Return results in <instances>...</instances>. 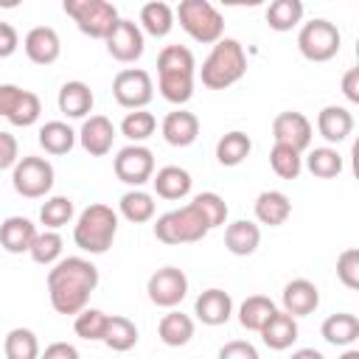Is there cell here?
<instances>
[{
	"instance_id": "obj_42",
	"label": "cell",
	"mask_w": 359,
	"mask_h": 359,
	"mask_svg": "<svg viewBox=\"0 0 359 359\" xmlns=\"http://www.w3.org/2000/svg\"><path fill=\"white\" fill-rule=\"evenodd\" d=\"M76 216V208H73V199L70 196H50L42 202L39 208V222L50 230H59L65 224H70Z\"/></svg>"
},
{
	"instance_id": "obj_38",
	"label": "cell",
	"mask_w": 359,
	"mask_h": 359,
	"mask_svg": "<svg viewBox=\"0 0 359 359\" xmlns=\"http://www.w3.org/2000/svg\"><path fill=\"white\" fill-rule=\"evenodd\" d=\"M269 165L280 180H297L303 171V151L275 140V146L269 151Z\"/></svg>"
},
{
	"instance_id": "obj_9",
	"label": "cell",
	"mask_w": 359,
	"mask_h": 359,
	"mask_svg": "<svg viewBox=\"0 0 359 359\" xmlns=\"http://www.w3.org/2000/svg\"><path fill=\"white\" fill-rule=\"evenodd\" d=\"M53 180H56V171H53L50 160L36 157V154L20 157L14 163V168H11V185L25 199H42V196H48L50 188H53Z\"/></svg>"
},
{
	"instance_id": "obj_45",
	"label": "cell",
	"mask_w": 359,
	"mask_h": 359,
	"mask_svg": "<svg viewBox=\"0 0 359 359\" xmlns=\"http://www.w3.org/2000/svg\"><path fill=\"white\" fill-rule=\"evenodd\" d=\"M337 278L345 289L356 292L359 289V250L356 247H348L339 252L337 258Z\"/></svg>"
},
{
	"instance_id": "obj_3",
	"label": "cell",
	"mask_w": 359,
	"mask_h": 359,
	"mask_svg": "<svg viewBox=\"0 0 359 359\" xmlns=\"http://www.w3.org/2000/svg\"><path fill=\"white\" fill-rule=\"evenodd\" d=\"M247 73V53L244 45L233 36H222L213 42L208 59L199 67V79L208 90H227L241 81Z\"/></svg>"
},
{
	"instance_id": "obj_51",
	"label": "cell",
	"mask_w": 359,
	"mask_h": 359,
	"mask_svg": "<svg viewBox=\"0 0 359 359\" xmlns=\"http://www.w3.org/2000/svg\"><path fill=\"white\" fill-rule=\"evenodd\" d=\"M222 6H233V8H255V6H261L264 0H219Z\"/></svg>"
},
{
	"instance_id": "obj_5",
	"label": "cell",
	"mask_w": 359,
	"mask_h": 359,
	"mask_svg": "<svg viewBox=\"0 0 359 359\" xmlns=\"http://www.w3.org/2000/svg\"><path fill=\"white\" fill-rule=\"evenodd\" d=\"M210 233V224L199 205L191 199L182 208H174L154 222V238L163 244H196Z\"/></svg>"
},
{
	"instance_id": "obj_53",
	"label": "cell",
	"mask_w": 359,
	"mask_h": 359,
	"mask_svg": "<svg viewBox=\"0 0 359 359\" xmlns=\"http://www.w3.org/2000/svg\"><path fill=\"white\" fill-rule=\"evenodd\" d=\"M22 0H0V8H17Z\"/></svg>"
},
{
	"instance_id": "obj_18",
	"label": "cell",
	"mask_w": 359,
	"mask_h": 359,
	"mask_svg": "<svg viewBox=\"0 0 359 359\" xmlns=\"http://www.w3.org/2000/svg\"><path fill=\"white\" fill-rule=\"evenodd\" d=\"M280 306L283 311H289L292 317H306L314 314L320 306V289L309 280V278H294L283 286L280 292Z\"/></svg>"
},
{
	"instance_id": "obj_32",
	"label": "cell",
	"mask_w": 359,
	"mask_h": 359,
	"mask_svg": "<svg viewBox=\"0 0 359 359\" xmlns=\"http://www.w3.org/2000/svg\"><path fill=\"white\" fill-rule=\"evenodd\" d=\"M250 151H252V140H250V135L241 132V129L224 132V135L219 137V143H216V160H219L222 165H227V168L241 165V163L250 157Z\"/></svg>"
},
{
	"instance_id": "obj_49",
	"label": "cell",
	"mask_w": 359,
	"mask_h": 359,
	"mask_svg": "<svg viewBox=\"0 0 359 359\" xmlns=\"http://www.w3.org/2000/svg\"><path fill=\"white\" fill-rule=\"evenodd\" d=\"M342 93L351 104H359V67H348L342 76Z\"/></svg>"
},
{
	"instance_id": "obj_7",
	"label": "cell",
	"mask_w": 359,
	"mask_h": 359,
	"mask_svg": "<svg viewBox=\"0 0 359 359\" xmlns=\"http://www.w3.org/2000/svg\"><path fill=\"white\" fill-rule=\"evenodd\" d=\"M62 8L90 39H104L118 20V8L109 0H62Z\"/></svg>"
},
{
	"instance_id": "obj_28",
	"label": "cell",
	"mask_w": 359,
	"mask_h": 359,
	"mask_svg": "<svg viewBox=\"0 0 359 359\" xmlns=\"http://www.w3.org/2000/svg\"><path fill=\"white\" fill-rule=\"evenodd\" d=\"M320 334H323V339L328 345L345 348V345H351V342L359 339V317L356 314H348V311H337V314H331V317L323 320Z\"/></svg>"
},
{
	"instance_id": "obj_50",
	"label": "cell",
	"mask_w": 359,
	"mask_h": 359,
	"mask_svg": "<svg viewBox=\"0 0 359 359\" xmlns=\"http://www.w3.org/2000/svg\"><path fill=\"white\" fill-rule=\"evenodd\" d=\"M42 353H45V359H56V356H62V359H76V356H79L76 345H67V342H53V345H48Z\"/></svg>"
},
{
	"instance_id": "obj_30",
	"label": "cell",
	"mask_w": 359,
	"mask_h": 359,
	"mask_svg": "<svg viewBox=\"0 0 359 359\" xmlns=\"http://www.w3.org/2000/svg\"><path fill=\"white\" fill-rule=\"evenodd\" d=\"M157 334H160L163 345H168V348H182V345H188L191 337H194V320H191L188 314L177 311V306H174V309H168V314L160 317Z\"/></svg>"
},
{
	"instance_id": "obj_39",
	"label": "cell",
	"mask_w": 359,
	"mask_h": 359,
	"mask_svg": "<svg viewBox=\"0 0 359 359\" xmlns=\"http://www.w3.org/2000/svg\"><path fill=\"white\" fill-rule=\"evenodd\" d=\"M28 255H31L34 264H42V266L56 264V261L62 258V236H59L56 230H50V227H45L42 233L36 230Z\"/></svg>"
},
{
	"instance_id": "obj_16",
	"label": "cell",
	"mask_w": 359,
	"mask_h": 359,
	"mask_svg": "<svg viewBox=\"0 0 359 359\" xmlns=\"http://www.w3.org/2000/svg\"><path fill=\"white\" fill-rule=\"evenodd\" d=\"M81 149L90 157H104L112 151V140H115V123L107 115H90L84 118L81 129L76 132Z\"/></svg>"
},
{
	"instance_id": "obj_41",
	"label": "cell",
	"mask_w": 359,
	"mask_h": 359,
	"mask_svg": "<svg viewBox=\"0 0 359 359\" xmlns=\"http://www.w3.org/2000/svg\"><path fill=\"white\" fill-rule=\"evenodd\" d=\"M154 129H157V118H154L146 107H140V109H129L126 118L121 121V135L129 137L132 143H143V140H149V137L154 135Z\"/></svg>"
},
{
	"instance_id": "obj_22",
	"label": "cell",
	"mask_w": 359,
	"mask_h": 359,
	"mask_svg": "<svg viewBox=\"0 0 359 359\" xmlns=\"http://www.w3.org/2000/svg\"><path fill=\"white\" fill-rule=\"evenodd\" d=\"M56 104H59V112L65 118H87L93 112V104H95V95L90 90V84L84 81H65L59 95H56Z\"/></svg>"
},
{
	"instance_id": "obj_17",
	"label": "cell",
	"mask_w": 359,
	"mask_h": 359,
	"mask_svg": "<svg viewBox=\"0 0 359 359\" xmlns=\"http://www.w3.org/2000/svg\"><path fill=\"white\" fill-rule=\"evenodd\" d=\"M22 50H25V56H28L34 65L48 67V65H53V62L62 56V39H59L56 28H50V25H36V28H31V31L25 34Z\"/></svg>"
},
{
	"instance_id": "obj_11",
	"label": "cell",
	"mask_w": 359,
	"mask_h": 359,
	"mask_svg": "<svg viewBox=\"0 0 359 359\" xmlns=\"http://www.w3.org/2000/svg\"><path fill=\"white\" fill-rule=\"evenodd\" d=\"M112 168H115V177L123 182V185H132V188H140L151 180L154 174V154L149 146L143 143H129L123 146L115 160H112Z\"/></svg>"
},
{
	"instance_id": "obj_29",
	"label": "cell",
	"mask_w": 359,
	"mask_h": 359,
	"mask_svg": "<svg viewBox=\"0 0 359 359\" xmlns=\"http://www.w3.org/2000/svg\"><path fill=\"white\" fill-rule=\"evenodd\" d=\"M174 8L168 6V3H163V0H149L143 8H140V28H143V34H149V36H154V39H163V36H168L171 34V28H174Z\"/></svg>"
},
{
	"instance_id": "obj_47",
	"label": "cell",
	"mask_w": 359,
	"mask_h": 359,
	"mask_svg": "<svg viewBox=\"0 0 359 359\" xmlns=\"http://www.w3.org/2000/svg\"><path fill=\"white\" fill-rule=\"evenodd\" d=\"M219 359H258V351L250 342L233 339V342H227V345L219 348Z\"/></svg>"
},
{
	"instance_id": "obj_1",
	"label": "cell",
	"mask_w": 359,
	"mask_h": 359,
	"mask_svg": "<svg viewBox=\"0 0 359 359\" xmlns=\"http://www.w3.org/2000/svg\"><path fill=\"white\" fill-rule=\"evenodd\" d=\"M98 289V266L81 255H67L50 264L48 269V297L56 314L76 317L90 294Z\"/></svg>"
},
{
	"instance_id": "obj_46",
	"label": "cell",
	"mask_w": 359,
	"mask_h": 359,
	"mask_svg": "<svg viewBox=\"0 0 359 359\" xmlns=\"http://www.w3.org/2000/svg\"><path fill=\"white\" fill-rule=\"evenodd\" d=\"M20 160V143L11 132H0V171L14 168V163Z\"/></svg>"
},
{
	"instance_id": "obj_24",
	"label": "cell",
	"mask_w": 359,
	"mask_h": 359,
	"mask_svg": "<svg viewBox=\"0 0 359 359\" xmlns=\"http://www.w3.org/2000/svg\"><path fill=\"white\" fill-rule=\"evenodd\" d=\"M149 182L154 185V194L163 196V199H168V202L185 199L191 194V185H194L191 174L185 168H180V165H163L160 171L151 174Z\"/></svg>"
},
{
	"instance_id": "obj_23",
	"label": "cell",
	"mask_w": 359,
	"mask_h": 359,
	"mask_svg": "<svg viewBox=\"0 0 359 359\" xmlns=\"http://www.w3.org/2000/svg\"><path fill=\"white\" fill-rule=\"evenodd\" d=\"M317 132L328 140V143H342L348 140V135L353 132V115L348 107L339 104H328L317 112Z\"/></svg>"
},
{
	"instance_id": "obj_40",
	"label": "cell",
	"mask_w": 359,
	"mask_h": 359,
	"mask_svg": "<svg viewBox=\"0 0 359 359\" xmlns=\"http://www.w3.org/2000/svg\"><path fill=\"white\" fill-rule=\"evenodd\" d=\"M3 351L8 359H36L39 356V339L31 328H11L6 334V342H3Z\"/></svg>"
},
{
	"instance_id": "obj_33",
	"label": "cell",
	"mask_w": 359,
	"mask_h": 359,
	"mask_svg": "<svg viewBox=\"0 0 359 359\" xmlns=\"http://www.w3.org/2000/svg\"><path fill=\"white\" fill-rule=\"evenodd\" d=\"M303 14H306L303 0H272L266 6V25L278 34H286L303 22Z\"/></svg>"
},
{
	"instance_id": "obj_14",
	"label": "cell",
	"mask_w": 359,
	"mask_h": 359,
	"mask_svg": "<svg viewBox=\"0 0 359 359\" xmlns=\"http://www.w3.org/2000/svg\"><path fill=\"white\" fill-rule=\"evenodd\" d=\"M107 42V53L121 62V65H132L143 56V48H146V39H143V28L135 22V20H123L118 17L115 25L109 28V34L104 36Z\"/></svg>"
},
{
	"instance_id": "obj_4",
	"label": "cell",
	"mask_w": 359,
	"mask_h": 359,
	"mask_svg": "<svg viewBox=\"0 0 359 359\" xmlns=\"http://www.w3.org/2000/svg\"><path fill=\"white\" fill-rule=\"evenodd\" d=\"M115 236H118V213L104 202L87 205L73 224L76 247L90 255H104L112 247Z\"/></svg>"
},
{
	"instance_id": "obj_36",
	"label": "cell",
	"mask_w": 359,
	"mask_h": 359,
	"mask_svg": "<svg viewBox=\"0 0 359 359\" xmlns=\"http://www.w3.org/2000/svg\"><path fill=\"white\" fill-rule=\"evenodd\" d=\"M306 168L311 171V177L320 180H334L342 174V154L334 146H317L309 151L306 157Z\"/></svg>"
},
{
	"instance_id": "obj_44",
	"label": "cell",
	"mask_w": 359,
	"mask_h": 359,
	"mask_svg": "<svg viewBox=\"0 0 359 359\" xmlns=\"http://www.w3.org/2000/svg\"><path fill=\"white\" fill-rule=\"evenodd\" d=\"M194 202H196L199 210L205 213L210 230H216V227H222V224L227 222V202H224L216 191H202V194L194 196Z\"/></svg>"
},
{
	"instance_id": "obj_6",
	"label": "cell",
	"mask_w": 359,
	"mask_h": 359,
	"mask_svg": "<svg viewBox=\"0 0 359 359\" xmlns=\"http://www.w3.org/2000/svg\"><path fill=\"white\" fill-rule=\"evenodd\" d=\"M174 20L194 42L213 45L224 36V17L210 0H180V6L174 8Z\"/></svg>"
},
{
	"instance_id": "obj_21",
	"label": "cell",
	"mask_w": 359,
	"mask_h": 359,
	"mask_svg": "<svg viewBox=\"0 0 359 359\" xmlns=\"http://www.w3.org/2000/svg\"><path fill=\"white\" fill-rule=\"evenodd\" d=\"M258 334H261V339H264L266 348H272V351H286V348H292V345L297 342V334H300L297 317H292V314L283 311V309H275L272 317L261 325Z\"/></svg>"
},
{
	"instance_id": "obj_26",
	"label": "cell",
	"mask_w": 359,
	"mask_h": 359,
	"mask_svg": "<svg viewBox=\"0 0 359 359\" xmlns=\"http://www.w3.org/2000/svg\"><path fill=\"white\" fill-rule=\"evenodd\" d=\"M252 210H255V219H258L261 224L280 227V224L292 216V202H289V196H286L283 191L269 188V191H261V194L255 196Z\"/></svg>"
},
{
	"instance_id": "obj_19",
	"label": "cell",
	"mask_w": 359,
	"mask_h": 359,
	"mask_svg": "<svg viewBox=\"0 0 359 359\" xmlns=\"http://www.w3.org/2000/svg\"><path fill=\"white\" fill-rule=\"evenodd\" d=\"M160 132H163V140L174 149H185L191 146L196 137H199V118L182 107H177L174 112H168L160 123Z\"/></svg>"
},
{
	"instance_id": "obj_20",
	"label": "cell",
	"mask_w": 359,
	"mask_h": 359,
	"mask_svg": "<svg viewBox=\"0 0 359 359\" xmlns=\"http://www.w3.org/2000/svg\"><path fill=\"white\" fill-rule=\"evenodd\" d=\"M194 314L199 323L205 325H224L233 317V297L224 289H205L196 300H194Z\"/></svg>"
},
{
	"instance_id": "obj_52",
	"label": "cell",
	"mask_w": 359,
	"mask_h": 359,
	"mask_svg": "<svg viewBox=\"0 0 359 359\" xmlns=\"http://www.w3.org/2000/svg\"><path fill=\"white\" fill-rule=\"evenodd\" d=\"M294 356H311V359H323V353H320V351H297Z\"/></svg>"
},
{
	"instance_id": "obj_31",
	"label": "cell",
	"mask_w": 359,
	"mask_h": 359,
	"mask_svg": "<svg viewBox=\"0 0 359 359\" xmlns=\"http://www.w3.org/2000/svg\"><path fill=\"white\" fill-rule=\"evenodd\" d=\"M39 146L45 154H53V157H62L67 151H73L76 146V132L65 123V121H48L39 126Z\"/></svg>"
},
{
	"instance_id": "obj_27",
	"label": "cell",
	"mask_w": 359,
	"mask_h": 359,
	"mask_svg": "<svg viewBox=\"0 0 359 359\" xmlns=\"http://www.w3.org/2000/svg\"><path fill=\"white\" fill-rule=\"evenodd\" d=\"M261 244V227L250 219H236L224 227V247L233 255H252Z\"/></svg>"
},
{
	"instance_id": "obj_12",
	"label": "cell",
	"mask_w": 359,
	"mask_h": 359,
	"mask_svg": "<svg viewBox=\"0 0 359 359\" xmlns=\"http://www.w3.org/2000/svg\"><path fill=\"white\" fill-rule=\"evenodd\" d=\"M112 95L123 109H140L154 98L151 76L140 67H123L112 79Z\"/></svg>"
},
{
	"instance_id": "obj_34",
	"label": "cell",
	"mask_w": 359,
	"mask_h": 359,
	"mask_svg": "<svg viewBox=\"0 0 359 359\" xmlns=\"http://www.w3.org/2000/svg\"><path fill=\"white\" fill-rule=\"evenodd\" d=\"M137 325L129 320V317H121V314H112V317H107V328H104V345L109 348V351H118V353H123V351H132L135 345H137Z\"/></svg>"
},
{
	"instance_id": "obj_10",
	"label": "cell",
	"mask_w": 359,
	"mask_h": 359,
	"mask_svg": "<svg viewBox=\"0 0 359 359\" xmlns=\"http://www.w3.org/2000/svg\"><path fill=\"white\" fill-rule=\"evenodd\" d=\"M42 115V101L36 93L22 90L17 84H0V118L11 126H34Z\"/></svg>"
},
{
	"instance_id": "obj_37",
	"label": "cell",
	"mask_w": 359,
	"mask_h": 359,
	"mask_svg": "<svg viewBox=\"0 0 359 359\" xmlns=\"http://www.w3.org/2000/svg\"><path fill=\"white\" fill-rule=\"evenodd\" d=\"M275 309H278V306H275L266 294H250V297L238 306V323H241V328H247V331H261V325L272 317Z\"/></svg>"
},
{
	"instance_id": "obj_43",
	"label": "cell",
	"mask_w": 359,
	"mask_h": 359,
	"mask_svg": "<svg viewBox=\"0 0 359 359\" xmlns=\"http://www.w3.org/2000/svg\"><path fill=\"white\" fill-rule=\"evenodd\" d=\"M107 317L109 314H104L101 309H87L84 306L73 320V331L87 342H101L104 339V328H107Z\"/></svg>"
},
{
	"instance_id": "obj_2",
	"label": "cell",
	"mask_w": 359,
	"mask_h": 359,
	"mask_svg": "<svg viewBox=\"0 0 359 359\" xmlns=\"http://www.w3.org/2000/svg\"><path fill=\"white\" fill-rule=\"evenodd\" d=\"M194 76H196V59L185 45H165L157 56V90L160 95L182 107L194 98Z\"/></svg>"
},
{
	"instance_id": "obj_35",
	"label": "cell",
	"mask_w": 359,
	"mask_h": 359,
	"mask_svg": "<svg viewBox=\"0 0 359 359\" xmlns=\"http://www.w3.org/2000/svg\"><path fill=\"white\" fill-rule=\"evenodd\" d=\"M118 213L132 222V224H143V222H151L154 219V196L143 188H132L121 196L118 202Z\"/></svg>"
},
{
	"instance_id": "obj_15",
	"label": "cell",
	"mask_w": 359,
	"mask_h": 359,
	"mask_svg": "<svg viewBox=\"0 0 359 359\" xmlns=\"http://www.w3.org/2000/svg\"><path fill=\"white\" fill-rule=\"evenodd\" d=\"M311 135H314L311 121L297 109H286V112L275 115V121H272V137L297 151H306L311 146Z\"/></svg>"
},
{
	"instance_id": "obj_25",
	"label": "cell",
	"mask_w": 359,
	"mask_h": 359,
	"mask_svg": "<svg viewBox=\"0 0 359 359\" xmlns=\"http://www.w3.org/2000/svg\"><path fill=\"white\" fill-rule=\"evenodd\" d=\"M36 236V224L25 216H8L0 224V247L11 255H22L31 250V241Z\"/></svg>"
},
{
	"instance_id": "obj_8",
	"label": "cell",
	"mask_w": 359,
	"mask_h": 359,
	"mask_svg": "<svg viewBox=\"0 0 359 359\" xmlns=\"http://www.w3.org/2000/svg\"><path fill=\"white\" fill-rule=\"evenodd\" d=\"M339 45H342L339 28L323 17L303 22V28L297 34V50L309 62H331L339 53Z\"/></svg>"
},
{
	"instance_id": "obj_48",
	"label": "cell",
	"mask_w": 359,
	"mask_h": 359,
	"mask_svg": "<svg viewBox=\"0 0 359 359\" xmlns=\"http://www.w3.org/2000/svg\"><path fill=\"white\" fill-rule=\"evenodd\" d=\"M20 48V34L11 22H3L0 20V59H8L14 50Z\"/></svg>"
},
{
	"instance_id": "obj_13",
	"label": "cell",
	"mask_w": 359,
	"mask_h": 359,
	"mask_svg": "<svg viewBox=\"0 0 359 359\" xmlns=\"http://www.w3.org/2000/svg\"><path fill=\"white\" fill-rule=\"evenodd\" d=\"M146 294L160 309H174L188 294V275L180 266H160L146 280Z\"/></svg>"
}]
</instances>
